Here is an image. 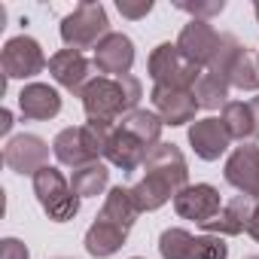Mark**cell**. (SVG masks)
Segmentation results:
<instances>
[{"label":"cell","instance_id":"cell-21","mask_svg":"<svg viewBox=\"0 0 259 259\" xmlns=\"http://www.w3.org/2000/svg\"><path fill=\"white\" fill-rule=\"evenodd\" d=\"M171 195H177V192L171 189V183H165L162 177H153V174H147V180H141V183L132 189V198H135L138 210H156V207H162Z\"/></svg>","mask_w":259,"mask_h":259},{"label":"cell","instance_id":"cell-17","mask_svg":"<svg viewBox=\"0 0 259 259\" xmlns=\"http://www.w3.org/2000/svg\"><path fill=\"white\" fill-rule=\"evenodd\" d=\"M107 159L113 162V165H119L122 171H135L138 165H144L147 162V144L144 141H138L132 132H125V128H116V132H110V138H107Z\"/></svg>","mask_w":259,"mask_h":259},{"label":"cell","instance_id":"cell-24","mask_svg":"<svg viewBox=\"0 0 259 259\" xmlns=\"http://www.w3.org/2000/svg\"><path fill=\"white\" fill-rule=\"evenodd\" d=\"M223 125L229 128V135L244 141V138H253V116H250V104H226L223 110Z\"/></svg>","mask_w":259,"mask_h":259},{"label":"cell","instance_id":"cell-11","mask_svg":"<svg viewBox=\"0 0 259 259\" xmlns=\"http://www.w3.org/2000/svg\"><path fill=\"white\" fill-rule=\"evenodd\" d=\"M226 180L241 189L247 198H259V150L256 147H238L232 159L226 162Z\"/></svg>","mask_w":259,"mask_h":259},{"label":"cell","instance_id":"cell-32","mask_svg":"<svg viewBox=\"0 0 259 259\" xmlns=\"http://www.w3.org/2000/svg\"><path fill=\"white\" fill-rule=\"evenodd\" d=\"M10 125H13V116H10V110L4 113V132H10Z\"/></svg>","mask_w":259,"mask_h":259},{"label":"cell","instance_id":"cell-34","mask_svg":"<svg viewBox=\"0 0 259 259\" xmlns=\"http://www.w3.org/2000/svg\"><path fill=\"white\" fill-rule=\"evenodd\" d=\"M256 67H259V55H256Z\"/></svg>","mask_w":259,"mask_h":259},{"label":"cell","instance_id":"cell-19","mask_svg":"<svg viewBox=\"0 0 259 259\" xmlns=\"http://www.w3.org/2000/svg\"><path fill=\"white\" fill-rule=\"evenodd\" d=\"M19 107L25 113V119H49L61 110V98L55 89L43 85V82H34V85H25L22 95H19Z\"/></svg>","mask_w":259,"mask_h":259},{"label":"cell","instance_id":"cell-6","mask_svg":"<svg viewBox=\"0 0 259 259\" xmlns=\"http://www.w3.org/2000/svg\"><path fill=\"white\" fill-rule=\"evenodd\" d=\"M159 253L165 259H226L229 247L217 235L195 238L183 229H165L159 238Z\"/></svg>","mask_w":259,"mask_h":259},{"label":"cell","instance_id":"cell-5","mask_svg":"<svg viewBox=\"0 0 259 259\" xmlns=\"http://www.w3.org/2000/svg\"><path fill=\"white\" fill-rule=\"evenodd\" d=\"M34 192H37L43 210L49 213V220H55V223H67V220H73L76 210H79V195H76L73 186L61 177L58 168H49V165H46L43 171H37V174H34Z\"/></svg>","mask_w":259,"mask_h":259},{"label":"cell","instance_id":"cell-13","mask_svg":"<svg viewBox=\"0 0 259 259\" xmlns=\"http://www.w3.org/2000/svg\"><path fill=\"white\" fill-rule=\"evenodd\" d=\"M153 104L159 110V119L168 125H183L195 116V92L192 89H168V85H156L153 89Z\"/></svg>","mask_w":259,"mask_h":259},{"label":"cell","instance_id":"cell-25","mask_svg":"<svg viewBox=\"0 0 259 259\" xmlns=\"http://www.w3.org/2000/svg\"><path fill=\"white\" fill-rule=\"evenodd\" d=\"M107 177H110V171L101 165V162H95V165H89V168H79V171H73V192L76 195H98L104 186H107Z\"/></svg>","mask_w":259,"mask_h":259},{"label":"cell","instance_id":"cell-20","mask_svg":"<svg viewBox=\"0 0 259 259\" xmlns=\"http://www.w3.org/2000/svg\"><path fill=\"white\" fill-rule=\"evenodd\" d=\"M125 235H128L125 226H119V223H113L107 217H98V223L85 232V250L92 256H113L122 247Z\"/></svg>","mask_w":259,"mask_h":259},{"label":"cell","instance_id":"cell-8","mask_svg":"<svg viewBox=\"0 0 259 259\" xmlns=\"http://www.w3.org/2000/svg\"><path fill=\"white\" fill-rule=\"evenodd\" d=\"M4 70L10 79H28V76H37L43 67H46V58H43V49L34 37H13L7 46H4Z\"/></svg>","mask_w":259,"mask_h":259},{"label":"cell","instance_id":"cell-23","mask_svg":"<svg viewBox=\"0 0 259 259\" xmlns=\"http://www.w3.org/2000/svg\"><path fill=\"white\" fill-rule=\"evenodd\" d=\"M226 98H229V79H223L220 73H210V70H207V73L198 79V85H195V101H198V107L217 110V107L226 104Z\"/></svg>","mask_w":259,"mask_h":259},{"label":"cell","instance_id":"cell-35","mask_svg":"<svg viewBox=\"0 0 259 259\" xmlns=\"http://www.w3.org/2000/svg\"><path fill=\"white\" fill-rule=\"evenodd\" d=\"M250 259H259V256H250Z\"/></svg>","mask_w":259,"mask_h":259},{"label":"cell","instance_id":"cell-36","mask_svg":"<svg viewBox=\"0 0 259 259\" xmlns=\"http://www.w3.org/2000/svg\"><path fill=\"white\" fill-rule=\"evenodd\" d=\"M135 259H141V256H135Z\"/></svg>","mask_w":259,"mask_h":259},{"label":"cell","instance_id":"cell-18","mask_svg":"<svg viewBox=\"0 0 259 259\" xmlns=\"http://www.w3.org/2000/svg\"><path fill=\"white\" fill-rule=\"evenodd\" d=\"M253 204H256L253 198L238 195V198H232L229 204H223V210H220L210 223H204L201 229L217 232V235H241V232H247V223H250Z\"/></svg>","mask_w":259,"mask_h":259},{"label":"cell","instance_id":"cell-9","mask_svg":"<svg viewBox=\"0 0 259 259\" xmlns=\"http://www.w3.org/2000/svg\"><path fill=\"white\" fill-rule=\"evenodd\" d=\"M174 207L183 220H195L198 226H204L223 210V201L210 183H195V186H183L174 195Z\"/></svg>","mask_w":259,"mask_h":259},{"label":"cell","instance_id":"cell-28","mask_svg":"<svg viewBox=\"0 0 259 259\" xmlns=\"http://www.w3.org/2000/svg\"><path fill=\"white\" fill-rule=\"evenodd\" d=\"M119 13L125 16V19H144L150 10H153V4H150V0H144V4H128V0H119Z\"/></svg>","mask_w":259,"mask_h":259},{"label":"cell","instance_id":"cell-26","mask_svg":"<svg viewBox=\"0 0 259 259\" xmlns=\"http://www.w3.org/2000/svg\"><path fill=\"white\" fill-rule=\"evenodd\" d=\"M229 82L238 85V89H256L259 85V67H256V58L247 49H241V55L235 58V64L229 70Z\"/></svg>","mask_w":259,"mask_h":259},{"label":"cell","instance_id":"cell-10","mask_svg":"<svg viewBox=\"0 0 259 259\" xmlns=\"http://www.w3.org/2000/svg\"><path fill=\"white\" fill-rule=\"evenodd\" d=\"M46 159H49V147L40 138H34V135H19L4 150V162L13 171H19V174H37V171H43Z\"/></svg>","mask_w":259,"mask_h":259},{"label":"cell","instance_id":"cell-12","mask_svg":"<svg viewBox=\"0 0 259 259\" xmlns=\"http://www.w3.org/2000/svg\"><path fill=\"white\" fill-rule=\"evenodd\" d=\"M135 64V43L125 34H107L98 49H95V67L101 73H113V76H128Z\"/></svg>","mask_w":259,"mask_h":259},{"label":"cell","instance_id":"cell-2","mask_svg":"<svg viewBox=\"0 0 259 259\" xmlns=\"http://www.w3.org/2000/svg\"><path fill=\"white\" fill-rule=\"evenodd\" d=\"M107 138H110V125L101 122H89L79 128H64V132L55 138L52 150L55 159L67 168H89L98 162V156L107 150Z\"/></svg>","mask_w":259,"mask_h":259},{"label":"cell","instance_id":"cell-14","mask_svg":"<svg viewBox=\"0 0 259 259\" xmlns=\"http://www.w3.org/2000/svg\"><path fill=\"white\" fill-rule=\"evenodd\" d=\"M144 165H147V174L162 177L165 183H171L174 192L183 189V183H186V162H183V156H180V150L174 144H156V147H150Z\"/></svg>","mask_w":259,"mask_h":259},{"label":"cell","instance_id":"cell-15","mask_svg":"<svg viewBox=\"0 0 259 259\" xmlns=\"http://www.w3.org/2000/svg\"><path fill=\"white\" fill-rule=\"evenodd\" d=\"M49 73L70 92H82L89 85V73H92V64L85 61L82 52L76 49H61L49 58Z\"/></svg>","mask_w":259,"mask_h":259},{"label":"cell","instance_id":"cell-16","mask_svg":"<svg viewBox=\"0 0 259 259\" xmlns=\"http://www.w3.org/2000/svg\"><path fill=\"white\" fill-rule=\"evenodd\" d=\"M229 141H232V135H229V128L223 125V119H201V122L192 125V132H189V144L207 162L220 159L226 153Z\"/></svg>","mask_w":259,"mask_h":259},{"label":"cell","instance_id":"cell-31","mask_svg":"<svg viewBox=\"0 0 259 259\" xmlns=\"http://www.w3.org/2000/svg\"><path fill=\"white\" fill-rule=\"evenodd\" d=\"M250 116H253V138H259V98L250 101Z\"/></svg>","mask_w":259,"mask_h":259},{"label":"cell","instance_id":"cell-30","mask_svg":"<svg viewBox=\"0 0 259 259\" xmlns=\"http://www.w3.org/2000/svg\"><path fill=\"white\" fill-rule=\"evenodd\" d=\"M247 232L259 241V201L253 204V213H250V223H247Z\"/></svg>","mask_w":259,"mask_h":259},{"label":"cell","instance_id":"cell-33","mask_svg":"<svg viewBox=\"0 0 259 259\" xmlns=\"http://www.w3.org/2000/svg\"><path fill=\"white\" fill-rule=\"evenodd\" d=\"M253 10H256V19H259V0H256V7H253Z\"/></svg>","mask_w":259,"mask_h":259},{"label":"cell","instance_id":"cell-3","mask_svg":"<svg viewBox=\"0 0 259 259\" xmlns=\"http://www.w3.org/2000/svg\"><path fill=\"white\" fill-rule=\"evenodd\" d=\"M110 34V22L101 4H79L70 16H64L61 22V40L67 43V49H98V43Z\"/></svg>","mask_w":259,"mask_h":259},{"label":"cell","instance_id":"cell-7","mask_svg":"<svg viewBox=\"0 0 259 259\" xmlns=\"http://www.w3.org/2000/svg\"><path fill=\"white\" fill-rule=\"evenodd\" d=\"M223 37H226V34H217V31L210 28V22L192 19V22L180 31L177 49H180L189 61H195L198 67H210V64L217 61V55H220Z\"/></svg>","mask_w":259,"mask_h":259},{"label":"cell","instance_id":"cell-4","mask_svg":"<svg viewBox=\"0 0 259 259\" xmlns=\"http://www.w3.org/2000/svg\"><path fill=\"white\" fill-rule=\"evenodd\" d=\"M150 76L156 79V85H168V89H192L198 85V79L204 76L201 67L195 61H189L177 46L162 43L156 46V52L150 55Z\"/></svg>","mask_w":259,"mask_h":259},{"label":"cell","instance_id":"cell-22","mask_svg":"<svg viewBox=\"0 0 259 259\" xmlns=\"http://www.w3.org/2000/svg\"><path fill=\"white\" fill-rule=\"evenodd\" d=\"M122 128H125V132H132L138 141H144L150 147L162 135V119L156 113H150V110H132V113L122 119Z\"/></svg>","mask_w":259,"mask_h":259},{"label":"cell","instance_id":"cell-27","mask_svg":"<svg viewBox=\"0 0 259 259\" xmlns=\"http://www.w3.org/2000/svg\"><path fill=\"white\" fill-rule=\"evenodd\" d=\"M177 10L195 16L198 22H207L210 16H220V13L226 10V0H213V4H177Z\"/></svg>","mask_w":259,"mask_h":259},{"label":"cell","instance_id":"cell-29","mask_svg":"<svg viewBox=\"0 0 259 259\" xmlns=\"http://www.w3.org/2000/svg\"><path fill=\"white\" fill-rule=\"evenodd\" d=\"M0 259H28V247L16 238H7L0 247Z\"/></svg>","mask_w":259,"mask_h":259},{"label":"cell","instance_id":"cell-1","mask_svg":"<svg viewBox=\"0 0 259 259\" xmlns=\"http://www.w3.org/2000/svg\"><path fill=\"white\" fill-rule=\"evenodd\" d=\"M79 95L89 122L113 125L119 113L135 110V104L141 101V82L135 76H98Z\"/></svg>","mask_w":259,"mask_h":259}]
</instances>
